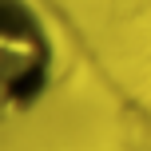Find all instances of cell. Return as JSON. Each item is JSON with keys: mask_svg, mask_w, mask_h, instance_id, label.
Listing matches in <instances>:
<instances>
[{"mask_svg": "<svg viewBox=\"0 0 151 151\" xmlns=\"http://www.w3.org/2000/svg\"><path fill=\"white\" fill-rule=\"evenodd\" d=\"M56 80V36L32 0H0V127L36 111Z\"/></svg>", "mask_w": 151, "mask_h": 151, "instance_id": "cell-1", "label": "cell"}]
</instances>
